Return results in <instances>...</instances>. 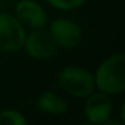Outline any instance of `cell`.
Instances as JSON below:
<instances>
[{
  "label": "cell",
  "instance_id": "obj_1",
  "mask_svg": "<svg viewBox=\"0 0 125 125\" xmlns=\"http://www.w3.org/2000/svg\"><path fill=\"white\" fill-rule=\"evenodd\" d=\"M94 75L96 88L109 96H119L125 91V56L115 53L97 66Z\"/></svg>",
  "mask_w": 125,
  "mask_h": 125
},
{
  "label": "cell",
  "instance_id": "obj_2",
  "mask_svg": "<svg viewBox=\"0 0 125 125\" xmlns=\"http://www.w3.org/2000/svg\"><path fill=\"white\" fill-rule=\"evenodd\" d=\"M57 84L66 94L78 99H85L96 90L94 75L75 65L65 66L57 75Z\"/></svg>",
  "mask_w": 125,
  "mask_h": 125
},
{
  "label": "cell",
  "instance_id": "obj_3",
  "mask_svg": "<svg viewBox=\"0 0 125 125\" xmlns=\"http://www.w3.org/2000/svg\"><path fill=\"white\" fill-rule=\"evenodd\" d=\"M27 31L25 27L10 13H0V50L18 52L24 46Z\"/></svg>",
  "mask_w": 125,
  "mask_h": 125
},
{
  "label": "cell",
  "instance_id": "obj_4",
  "mask_svg": "<svg viewBox=\"0 0 125 125\" xmlns=\"http://www.w3.org/2000/svg\"><path fill=\"white\" fill-rule=\"evenodd\" d=\"M22 49L27 52L30 57L37 60H46L56 54L57 46L52 38L49 30H44L43 27V28H35L25 35Z\"/></svg>",
  "mask_w": 125,
  "mask_h": 125
},
{
  "label": "cell",
  "instance_id": "obj_5",
  "mask_svg": "<svg viewBox=\"0 0 125 125\" xmlns=\"http://www.w3.org/2000/svg\"><path fill=\"white\" fill-rule=\"evenodd\" d=\"M49 32L54 40L56 46L62 49H75L80 46L83 40V32L80 25L66 18L54 19L49 27Z\"/></svg>",
  "mask_w": 125,
  "mask_h": 125
},
{
  "label": "cell",
  "instance_id": "obj_6",
  "mask_svg": "<svg viewBox=\"0 0 125 125\" xmlns=\"http://www.w3.org/2000/svg\"><path fill=\"white\" fill-rule=\"evenodd\" d=\"M84 104V116L87 122L96 124V125H104L107 119H110L113 113V102L109 94L106 93H91L85 97Z\"/></svg>",
  "mask_w": 125,
  "mask_h": 125
},
{
  "label": "cell",
  "instance_id": "obj_7",
  "mask_svg": "<svg viewBox=\"0 0 125 125\" xmlns=\"http://www.w3.org/2000/svg\"><path fill=\"white\" fill-rule=\"evenodd\" d=\"M15 18L31 30L43 28L49 22L46 10L35 0H21L15 8Z\"/></svg>",
  "mask_w": 125,
  "mask_h": 125
},
{
  "label": "cell",
  "instance_id": "obj_8",
  "mask_svg": "<svg viewBox=\"0 0 125 125\" xmlns=\"http://www.w3.org/2000/svg\"><path fill=\"white\" fill-rule=\"evenodd\" d=\"M35 107L50 116H63L68 112V103L66 100L59 96L54 91H44L38 96L37 102H35Z\"/></svg>",
  "mask_w": 125,
  "mask_h": 125
},
{
  "label": "cell",
  "instance_id": "obj_9",
  "mask_svg": "<svg viewBox=\"0 0 125 125\" xmlns=\"http://www.w3.org/2000/svg\"><path fill=\"white\" fill-rule=\"evenodd\" d=\"M27 118L16 109L0 110V125H27Z\"/></svg>",
  "mask_w": 125,
  "mask_h": 125
},
{
  "label": "cell",
  "instance_id": "obj_10",
  "mask_svg": "<svg viewBox=\"0 0 125 125\" xmlns=\"http://www.w3.org/2000/svg\"><path fill=\"white\" fill-rule=\"evenodd\" d=\"M49 5L57 10H74L81 8L85 0H47Z\"/></svg>",
  "mask_w": 125,
  "mask_h": 125
},
{
  "label": "cell",
  "instance_id": "obj_11",
  "mask_svg": "<svg viewBox=\"0 0 125 125\" xmlns=\"http://www.w3.org/2000/svg\"><path fill=\"white\" fill-rule=\"evenodd\" d=\"M121 122H125V104L121 106Z\"/></svg>",
  "mask_w": 125,
  "mask_h": 125
}]
</instances>
